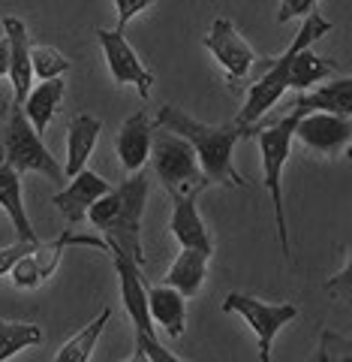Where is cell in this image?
<instances>
[{
  "mask_svg": "<svg viewBox=\"0 0 352 362\" xmlns=\"http://www.w3.org/2000/svg\"><path fill=\"white\" fill-rule=\"evenodd\" d=\"M157 127H163L169 133L181 136L190 142V148L196 151L199 169L205 173L208 185H226V187H244L247 181L232 163V151L238 139L244 136V130L235 121L229 124H202L196 118L184 115V109L163 106L157 112Z\"/></svg>",
  "mask_w": 352,
  "mask_h": 362,
  "instance_id": "1",
  "label": "cell"
},
{
  "mask_svg": "<svg viewBox=\"0 0 352 362\" xmlns=\"http://www.w3.org/2000/svg\"><path fill=\"white\" fill-rule=\"evenodd\" d=\"M145 202H147V175L139 169L123 185L109 190L106 197H99L87 211L90 223L106 235V247L135 259L139 266H145V251H142Z\"/></svg>",
  "mask_w": 352,
  "mask_h": 362,
  "instance_id": "2",
  "label": "cell"
},
{
  "mask_svg": "<svg viewBox=\"0 0 352 362\" xmlns=\"http://www.w3.org/2000/svg\"><path fill=\"white\" fill-rule=\"evenodd\" d=\"M298 112H283V115H271V118H259L253 127H247V133H253L259 139V154H262V175H265V190L271 202H274V218H277V235H280V251L283 257H292L289 247V230H286V211H283V166L289 160L292 151V130L298 124Z\"/></svg>",
  "mask_w": 352,
  "mask_h": 362,
  "instance_id": "3",
  "label": "cell"
},
{
  "mask_svg": "<svg viewBox=\"0 0 352 362\" xmlns=\"http://www.w3.org/2000/svg\"><path fill=\"white\" fill-rule=\"evenodd\" d=\"M328 30H332V21H325L320 13H316V9H313L310 16H304L301 30L295 33V40L286 45V52H283L280 58L271 61V66L262 73V78H259V82L250 88L247 103H244L241 112H238L235 124L244 130V136H247V127H253L259 118H265L268 112L277 106V100L283 97V90H286V76H289L292 58H295V54H298L301 49H310V45L320 40V37H325Z\"/></svg>",
  "mask_w": 352,
  "mask_h": 362,
  "instance_id": "4",
  "label": "cell"
},
{
  "mask_svg": "<svg viewBox=\"0 0 352 362\" xmlns=\"http://www.w3.org/2000/svg\"><path fill=\"white\" fill-rule=\"evenodd\" d=\"M0 163L13 166L16 173H42L51 181H63V166L58 157L42 145V136L30 127L21 106L6 109V121L0 127Z\"/></svg>",
  "mask_w": 352,
  "mask_h": 362,
  "instance_id": "5",
  "label": "cell"
},
{
  "mask_svg": "<svg viewBox=\"0 0 352 362\" xmlns=\"http://www.w3.org/2000/svg\"><path fill=\"white\" fill-rule=\"evenodd\" d=\"M147 160L154 163L157 178H160V185L172 194V199L187 197V194H202V190L208 187V178L199 169L196 151L190 148V142L163 130V127L151 139V157H147Z\"/></svg>",
  "mask_w": 352,
  "mask_h": 362,
  "instance_id": "6",
  "label": "cell"
},
{
  "mask_svg": "<svg viewBox=\"0 0 352 362\" xmlns=\"http://www.w3.org/2000/svg\"><path fill=\"white\" fill-rule=\"evenodd\" d=\"M223 311L226 314L235 311L244 317V323L250 326V332H253L259 341V356H271V344H274L280 329L298 317V308L289 302L268 305L256 296H247V293H229V296L223 299Z\"/></svg>",
  "mask_w": 352,
  "mask_h": 362,
  "instance_id": "7",
  "label": "cell"
},
{
  "mask_svg": "<svg viewBox=\"0 0 352 362\" xmlns=\"http://www.w3.org/2000/svg\"><path fill=\"white\" fill-rule=\"evenodd\" d=\"M70 245H87V247H106V242L94 239V235H75V233H63L61 239L54 242H37L30 247V251L18 259L9 272V278H13V284L21 287V290H37L42 287L45 281L54 275V269H58L63 251Z\"/></svg>",
  "mask_w": 352,
  "mask_h": 362,
  "instance_id": "8",
  "label": "cell"
},
{
  "mask_svg": "<svg viewBox=\"0 0 352 362\" xmlns=\"http://www.w3.org/2000/svg\"><path fill=\"white\" fill-rule=\"evenodd\" d=\"M97 40H99V49H103V54H106V64H109V73H111V78H115V85H135L142 100L151 97L154 73L145 70V64L139 61V54H135V49L127 42V37L118 33V30L99 28Z\"/></svg>",
  "mask_w": 352,
  "mask_h": 362,
  "instance_id": "9",
  "label": "cell"
},
{
  "mask_svg": "<svg viewBox=\"0 0 352 362\" xmlns=\"http://www.w3.org/2000/svg\"><path fill=\"white\" fill-rule=\"evenodd\" d=\"M292 139H298L304 148L322 157H337L352 139V121L344 115H332V112H310L298 118Z\"/></svg>",
  "mask_w": 352,
  "mask_h": 362,
  "instance_id": "10",
  "label": "cell"
},
{
  "mask_svg": "<svg viewBox=\"0 0 352 362\" xmlns=\"http://www.w3.org/2000/svg\"><path fill=\"white\" fill-rule=\"evenodd\" d=\"M202 42H205V49L214 54V61L226 70L229 82H241V78L253 70L256 52L250 49V42L238 33V28L229 18H214V25Z\"/></svg>",
  "mask_w": 352,
  "mask_h": 362,
  "instance_id": "11",
  "label": "cell"
},
{
  "mask_svg": "<svg viewBox=\"0 0 352 362\" xmlns=\"http://www.w3.org/2000/svg\"><path fill=\"white\" fill-rule=\"evenodd\" d=\"M109 257H111V266L118 272V281H121V302L127 308L130 320L135 326V335H145V338H157L154 335V323H151V314H147V296H145V281H142V266L135 259L123 257L118 251L109 247Z\"/></svg>",
  "mask_w": 352,
  "mask_h": 362,
  "instance_id": "12",
  "label": "cell"
},
{
  "mask_svg": "<svg viewBox=\"0 0 352 362\" xmlns=\"http://www.w3.org/2000/svg\"><path fill=\"white\" fill-rule=\"evenodd\" d=\"M4 37L9 42V73L6 78L13 82V106H21L25 97L33 88V66H30V37L25 21L16 16H6L4 21Z\"/></svg>",
  "mask_w": 352,
  "mask_h": 362,
  "instance_id": "13",
  "label": "cell"
},
{
  "mask_svg": "<svg viewBox=\"0 0 352 362\" xmlns=\"http://www.w3.org/2000/svg\"><path fill=\"white\" fill-rule=\"evenodd\" d=\"M109 190H111V185H109L103 175L90 173V169H82L78 175H73V181L61 190V194H54L51 202L58 206V211L70 223H82L87 218L90 206H94L99 197H106Z\"/></svg>",
  "mask_w": 352,
  "mask_h": 362,
  "instance_id": "14",
  "label": "cell"
},
{
  "mask_svg": "<svg viewBox=\"0 0 352 362\" xmlns=\"http://www.w3.org/2000/svg\"><path fill=\"white\" fill-rule=\"evenodd\" d=\"M286 112H298V115H310V112H332V115H352V78L337 76L328 85H320L316 90H301L289 103Z\"/></svg>",
  "mask_w": 352,
  "mask_h": 362,
  "instance_id": "15",
  "label": "cell"
},
{
  "mask_svg": "<svg viewBox=\"0 0 352 362\" xmlns=\"http://www.w3.org/2000/svg\"><path fill=\"white\" fill-rule=\"evenodd\" d=\"M199 194H187V197H175V209H172V235L178 239L181 247H190V251H202V254H214V242L205 221L199 214L196 206Z\"/></svg>",
  "mask_w": 352,
  "mask_h": 362,
  "instance_id": "16",
  "label": "cell"
},
{
  "mask_svg": "<svg viewBox=\"0 0 352 362\" xmlns=\"http://www.w3.org/2000/svg\"><path fill=\"white\" fill-rule=\"evenodd\" d=\"M151 139H154V130H151V124H147L145 112H135V115H130L121 124L118 139H115V151H118L121 166L127 175L139 173L145 166V160L151 157Z\"/></svg>",
  "mask_w": 352,
  "mask_h": 362,
  "instance_id": "17",
  "label": "cell"
},
{
  "mask_svg": "<svg viewBox=\"0 0 352 362\" xmlns=\"http://www.w3.org/2000/svg\"><path fill=\"white\" fill-rule=\"evenodd\" d=\"M99 130H103L99 118L87 115V112H82V115H75L70 121V130H66V163H63L66 178H73V175L82 173V169H87L90 154L97 148Z\"/></svg>",
  "mask_w": 352,
  "mask_h": 362,
  "instance_id": "18",
  "label": "cell"
},
{
  "mask_svg": "<svg viewBox=\"0 0 352 362\" xmlns=\"http://www.w3.org/2000/svg\"><path fill=\"white\" fill-rule=\"evenodd\" d=\"M147 296V314H151V323H160L163 329L181 338L184 335V323H187V311H184V296L178 290L157 284V287H145Z\"/></svg>",
  "mask_w": 352,
  "mask_h": 362,
  "instance_id": "19",
  "label": "cell"
},
{
  "mask_svg": "<svg viewBox=\"0 0 352 362\" xmlns=\"http://www.w3.org/2000/svg\"><path fill=\"white\" fill-rule=\"evenodd\" d=\"M0 211L16 226V235L21 242H40L25 211V199H21V175L6 163H0Z\"/></svg>",
  "mask_w": 352,
  "mask_h": 362,
  "instance_id": "20",
  "label": "cell"
},
{
  "mask_svg": "<svg viewBox=\"0 0 352 362\" xmlns=\"http://www.w3.org/2000/svg\"><path fill=\"white\" fill-rule=\"evenodd\" d=\"M208 254L202 251H190V247H181V254L175 257V263L169 266L163 284L178 290L181 296H196L202 290V281H205V272H208Z\"/></svg>",
  "mask_w": 352,
  "mask_h": 362,
  "instance_id": "21",
  "label": "cell"
},
{
  "mask_svg": "<svg viewBox=\"0 0 352 362\" xmlns=\"http://www.w3.org/2000/svg\"><path fill=\"white\" fill-rule=\"evenodd\" d=\"M63 78H49V82H40L37 88H30V94L25 97V103H21V112H25V118L30 121V127L37 130L40 136L49 130V124L54 118V109L63 100Z\"/></svg>",
  "mask_w": 352,
  "mask_h": 362,
  "instance_id": "22",
  "label": "cell"
},
{
  "mask_svg": "<svg viewBox=\"0 0 352 362\" xmlns=\"http://www.w3.org/2000/svg\"><path fill=\"white\" fill-rule=\"evenodd\" d=\"M334 64H328L325 58H320L313 49H301L298 54L292 58L289 64V76H286V88H295V90H308L313 88L316 82H328L334 78Z\"/></svg>",
  "mask_w": 352,
  "mask_h": 362,
  "instance_id": "23",
  "label": "cell"
},
{
  "mask_svg": "<svg viewBox=\"0 0 352 362\" xmlns=\"http://www.w3.org/2000/svg\"><path fill=\"white\" fill-rule=\"evenodd\" d=\"M109 320H111V308H103V311H99L87 326H82V329H78V332L70 338V341H63V344H61V350H58V356H54V362H87Z\"/></svg>",
  "mask_w": 352,
  "mask_h": 362,
  "instance_id": "24",
  "label": "cell"
},
{
  "mask_svg": "<svg viewBox=\"0 0 352 362\" xmlns=\"http://www.w3.org/2000/svg\"><path fill=\"white\" fill-rule=\"evenodd\" d=\"M33 344H42V329L37 323H18V320H4L0 317V362L13 359L16 354Z\"/></svg>",
  "mask_w": 352,
  "mask_h": 362,
  "instance_id": "25",
  "label": "cell"
},
{
  "mask_svg": "<svg viewBox=\"0 0 352 362\" xmlns=\"http://www.w3.org/2000/svg\"><path fill=\"white\" fill-rule=\"evenodd\" d=\"M30 66L40 82H49V78H61V73L70 70V61H66V54L58 52L54 45H33L30 42Z\"/></svg>",
  "mask_w": 352,
  "mask_h": 362,
  "instance_id": "26",
  "label": "cell"
},
{
  "mask_svg": "<svg viewBox=\"0 0 352 362\" xmlns=\"http://www.w3.org/2000/svg\"><path fill=\"white\" fill-rule=\"evenodd\" d=\"M313 362H352V341L337 332H322Z\"/></svg>",
  "mask_w": 352,
  "mask_h": 362,
  "instance_id": "27",
  "label": "cell"
},
{
  "mask_svg": "<svg viewBox=\"0 0 352 362\" xmlns=\"http://www.w3.org/2000/svg\"><path fill=\"white\" fill-rule=\"evenodd\" d=\"M154 4H157V0H115V9H118V28L115 30L123 33L135 16L145 13V9L154 6Z\"/></svg>",
  "mask_w": 352,
  "mask_h": 362,
  "instance_id": "28",
  "label": "cell"
},
{
  "mask_svg": "<svg viewBox=\"0 0 352 362\" xmlns=\"http://www.w3.org/2000/svg\"><path fill=\"white\" fill-rule=\"evenodd\" d=\"M135 347H142L145 354H147V359L151 362H187V359H181V356H175L172 350H166L157 338H145V335H135Z\"/></svg>",
  "mask_w": 352,
  "mask_h": 362,
  "instance_id": "29",
  "label": "cell"
},
{
  "mask_svg": "<svg viewBox=\"0 0 352 362\" xmlns=\"http://www.w3.org/2000/svg\"><path fill=\"white\" fill-rule=\"evenodd\" d=\"M316 4H320V0H283L280 13H277V21H280V25H286V21H292V18L310 16L316 9Z\"/></svg>",
  "mask_w": 352,
  "mask_h": 362,
  "instance_id": "30",
  "label": "cell"
},
{
  "mask_svg": "<svg viewBox=\"0 0 352 362\" xmlns=\"http://www.w3.org/2000/svg\"><path fill=\"white\" fill-rule=\"evenodd\" d=\"M349 275H352V263H349V257H346L344 269H340L337 275L325 284V290L332 293V296H337L340 302H349V296H352V290H349V281H352V278H349Z\"/></svg>",
  "mask_w": 352,
  "mask_h": 362,
  "instance_id": "31",
  "label": "cell"
},
{
  "mask_svg": "<svg viewBox=\"0 0 352 362\" xmlns=\"http://www.w3.org/2000/svg\"><path fill=\"white\" fill-rule=\"evenodd\" d=\"M33 245H37V242H21V239H18L16 245H6L4 251H0V275H9V272H13V266L30 251Z\"/></svg>",
  "mask_w": 352,
  "mask_h": 362,
  "instance_id": "32",
  "label": "cell"
},
{
  "mask_svg": "<svg viewBox=\"0 0 352 362\" xmlns=\"http://www.w3.org/2000/svg\"><path fill=\"white\" fill-rule=\"evenodd\" d=\"M9 73V42L6 37H0V78Z\"/></svg>",
  "mask_w": 352,
  "mask_h": 362,
  "instance_id": "33",
  "label": "cell"
},
{
  "mask_svg": "<svg viewBox=\"0 0 352 362\" xmlns=\"http://www.w3.org/2000/svg\"><path fill=\"white\" fill-rule=\"evenodd\" d=\"M123 362H151V359H147V354H145L142 347H135V354L130 359H123Z\"/></svg>",
  "mask_w": 352,
  "mask_h": 362,
  "instance_id": "34",
  "label": "cell"
},
{
  "mask_svg": "<svg viewBox=\"0 0 352 362\" xmlns=\"http://www.w3.org/2000/svg\"><path fill=\"white\" fill-rule=\"evenodd\" d=\"M259 362H271V356H259Z\"/></svg>",
  "mask_w": 352,
  "mask_h": 362,
  "instance_id": "35",
  "label": "cell"
}]
</instances>
